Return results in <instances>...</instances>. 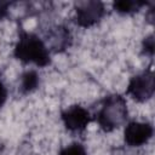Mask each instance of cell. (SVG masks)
<instances>
[{
	"label": "cell",
	"instance_id": "1",
	"mask_svg": "<svg viewBox=\"0 0 155 155\" xmlns=\"http://www.w3.org/2000/svg\"><path fill=\"white\" fill-rule=\"evenodd\" d=\"M13 54L17 59L24 63H34L38 67H46L51 63L50 51L46 44L38 35L23 29L19 30Z\"/></svg>",
	"mask_w": 155,
	"mask_h": 155
},
{
	"label": "cell",
	"instance_id": "2",
	"mask_svg": "<svg viewBox=\"0 0 155 155\" xmlns=\"http://www.w3.org/2000/svg\"><path fill=\"white\" fill-rule=\"evenodd\" d=\"M128 110L126 99L120 94H109L102 101V107L97 113V122L105 132L120 127L127 120Z\"/></svg>",
	"mask_w": 155,
	"mask_h": 155
},
{
	"label": "cell",
	"instance_id": "3",
	"mask_svg": "<svg viewBox=\"0 0 155 155\" xmlns=\"http://www.w3.org/2000/svg\"><path fill=\"white\" fill-rule=\"evenodd\" d=\"M155 82L153 68L149 67L144 71L131 78L126 93L130 94L137 102H145L154 96Z\"/></svg>",
	"mask_w": 155,
	"mask_h": 155
},
{
	"label": "cell",
	"instance_id": "4",
	"mask_svg": "<svg viewBox=\"0 0 155 155\" xmlns=\"http://www.w3.org/2000/svg\"><path fill=\"white\" fill-rule=\"evenodd\" d=\"M105 13L104 4L97 0L75 2V22L78 25L88 28L98 23Z\"/></svg>",
	"mask_w": 155,
	"mask_h": 155
},
{
	"label": "cell",
	"instance_id": "5",
	"mask_svg": "<svg viewBox=\"0 0 155 155\" xmlns=\"http://www.w3.org/2000/svg\"><path fill=\"white\" fill-rule=\"evenodd\" d=\"M61 119L67 130L71 132L84 131L92 117L87 109L81 105H71L61 113Z\"/></svg>",
	"mask_w": 155,
	"mask_h": 155
},
{
	"label": "cell",
	"instance_id": "6",
	"mask_svg": "<svg viewBox=\"0 0 155 155\" xmlns=\"http://www.w3.org/2000/svg\"><path fill=\"white\" fill-rule=\"evenodd\" d=\"M154 133V128L149 122H138L133 121L127 124L124 137L126 144L130 147H140L145 144Z\"/></svg>",
	"mask_w": 155,
	"mask_h": 155
},
{
	"label": "cell",
	"instance_id": "7",
	"mask_svg": "<svg viewBox=\"0 0 155 155\" xmlns=\"http://www.w3.org/2000/svg\"><path fill=\"white\" fill-rule=\"evenodd\" d=\"M47 42H48L47 48L50 46L54 52H61V51H64L65 48H68L70 46L71 35L65 27L58 25V27H56L48 31Z\"/></svg>",
	"mask_w": 155,
	"mask_h": 155
},
{
	"label": "cell",
	"instance_id": "8",
	"mask_svg": "<svg viewBox=\"0 0 155 155\" xmlns=\"http://www.w3.org/2000/svg\"><path fill=\"white\" fill-rule=\"evenodd\" d=\"M147 1H139V0H119L113 4V7L116 12L122 15H128L139 11L143 6H147Z\"/></svg>",
	"mask_w": 155,
	"mask_h": 155
},
{
	"label": "cell",
	"instance_id": "9",
	"mask_svg": "<svg viewBox=\"0 0 155 155\" xmlns=\"http://www.w3.org/2000/svg\"><path fill=\"white\" fill-rule=\"evenodd\" d=\"M39 75L35 70H27L21 76V86L19 90L23 94L30 93L39 86Z\"/></svg>",
	"mask_w": 155,
	"mask_h": 155
},
{
	"label": "cell",
	"instance_id": "10",
	"mask_svg": "<svg viewBox=\"0 0 155 155\" xmlns=\"http://www.w3.org/2000/svg\"><path fill=\"white\" fill-rule=\"evenodd\" d=\"M58 155H87V151L81 143H71L70 145L61 149Z\"/></svg>",
	"mask_w": 155,
	"mask_h": 155
},
{
	"label": "cell",
	"instance_id": "11",
	"mask_svg": "<svg viewBox=\"0 0 155 155\" xmlns=\"http://www.w3.org/2000/svg\"><path fill=\"white\" fill-rule=\"evenodd\" d=\"M142 51H143V54H145V56H149V57L154 56V35L153 34H150L143 39Z\"/></svg>",
	"mask_w": 155,
	"mask_h": 155
},
{
	"label": "cell",
	"instance_id": "12",
	"mask_svg": "<svg viewBox=\"0 0 155 155\" xmlns=\"http://www.w3.org/2000/svg\"><path fill=\"white\" fill-rule=\"evenodd\" d=\"M6 98H7V90L5 87V85L0 81V108L4 105V103L6 102Z\"/></svg>",
	"mask_w": 155,
	"mask_h": 155
},
{
	"label": "cell",
	"instance_id": "13",
	"mask_svg": "<svg viewBox=\"0 0 155 155\" xmlns=\"http://www.w3.org/2000/svg\"><path fill=\"white\" fill-rule=\"evenodd\" d=\"M10 5L11 2H0V18H4L7 16V10Z\"/></svg>",
	"mask_w": 155,
	"mask_h": 155
},
{
	"label": "cell",
	"instance_id": "14",
	"mask_svg": "<svg viewBox=\"0 0 155 155\" xmlns=\"http://www.w3.org/2000/svg\"><path fill=\"white\" fill-rule=\"evenodd\" d=\"M147 18H148V21H149V23H154V5L151 4V7L149 8V12H148V15H147Z\"/></svg>",
	"mask_w": 155,
	"mask_h": 155
}]
</instances>
